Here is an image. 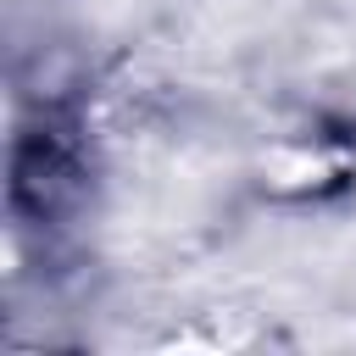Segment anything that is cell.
Here are the masks:
<instances>
[{"label":"cell","instance_id":"cell-1","mask_svg":"<svg viewBox=\"0 0 356 356\" xmlns=\"http://www.w3.org/2000/svg\"><path fill=\"white\" fill-rule=\"evenodd\" d=\"M78 195V156L56 139V134H33L17 150V172H11V200L33 217H56L67 200Z\"/></svg>","mask_w":356,"mask_h":356}]
</instances>
